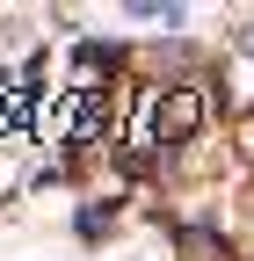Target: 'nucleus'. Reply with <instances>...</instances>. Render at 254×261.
<instances>
[{
    "label": "nucleus",
    "mask_w": 254,
    "mask_h": 261,
    "mask_svg": "<svg viewBox=\"0 0 254 261\" xmlns=\"http://www.w3.org/2000/svg\"><path fill=\"white\" fill-rule=\"evenodd\" d=\"M196 123H204V102H196L189 87H174L167 102H160V138H189Z\"/></svg>",
    "instance_id": "nucleus-1"
}]
</instances>
